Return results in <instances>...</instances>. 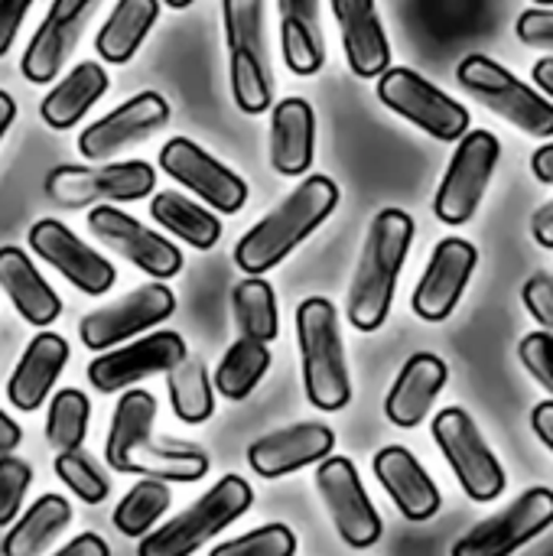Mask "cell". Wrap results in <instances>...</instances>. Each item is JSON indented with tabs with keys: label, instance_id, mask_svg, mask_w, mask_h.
<instances>
[{
	"label": "cell",
	"instance_id": "cell-54",
	"mask_svg": "<svg viewBox=\"0 0 553 556\" xmlns=\"http://www.w3.org/2000/svg\"><path fill=\"white\" fill-rule=\"evenodd\" d=\"M166 7H173V10H186V7H192L196 0H163Z\"/></svg>",
	"mask_w": 553,
	"mask_h": 556
},
{
	"label": "cell",
	"instance_id": "cell-5",
	"mask_svg": "<svg viewBox=\"0 0 553 556\" xmlns=\"http://www.w3.org/2000/svg\"><path fill=\"white\" fill-rule=\"evenodd\" d=\"M231 98L244 114H264L274 104V78L264 42V0H222Z\"/></svg>",
	"mask_w": 553,
	"mask_h": 556
},
{
	"label": "cell",
	"instance_id": "cell-21",
	"mask_svg": "<svg viewBox=\"0 0 553 556\" xmlns=\"http://www.w3.org/2000/svg\"><path fill=\"white\" fill-rule=\"evenodd\" d=\"M95 3L98 0H52L46 20L39 23V29L33 33V39L20 59V72L26 81L49 85L55 78V72L65 65L68 52L75 49L78 33Z\"/></svg>",
	"mask_w": 553,
	"mask_h": 556
},
{
	"label": "cell",
	"instance_id": "cell-17",
	"mask_svg": "<svg viewBox=\"0 0 553 556\" xmlns=\"http://www.w3.org/2000/svg\"><path fill=\"white\" fill-rule=\"evenodd\" d=\"M26 241H29L36 257H42L75 290H81L88 296H104L114 287V280H117L114 264L104 254H98L91 244H85L68 225H62L55 218H39L29 228Z\"/></svg>",
	"mask_w": 553,
	"mask_h": 556
},
{
	"label": "cell",
	"instance_id": "cell-31",
	"mask_svg": "<svg viewBox=\"0 0 553 556\" xmlns=\"http://www.w3.org/2000/svg\"><path fill=\"white\" fill-rule=\"evenodd\" d=\"M160 16V0H117L95 36V49L108 65H124L143 46Z\"/></svg>",
	"mask_w": 553,
	"mask_h": 556
},
{
	"label": "cell",
	"instance_id": "cell-9",
	"mask_svg": "<svg viewBox=\"0 0 553 556\" xmlns=\"http://www.w3.org/2000/svg\"><path fill=\"white\" fill-rule=\"evenodd\" d=\"M378 98L437 140H460L469 130V111L414 68H385L378 75Z\"/></svg>",
	"mask_w": 553,
	"mask_h": 556
},
{
	"label": "cell",
	"instance_id": "cell-30",
	"mask_svg": "<svg viewBox=\"0 0 553 556\" xmlns=\"http://www.w3.org/2000/svg\"><path fill=\"white\" fill-rule=\"evenodd\" d=\"M153 420H156V397L140 388H127L111 414V427H108V440H104L108 469L127 472L130 456L150 440Z\"/></svg>",
	"mask_w": 553,
	"mask_h": 556
},
{
	"label": "cell",
	"instance_id": "cell-46",
	"mask_svg": "<svg viewBox=\"0 0 553 556\" xmlns=\"http://www.w3.org/2000/svg\"><path fill=\"white\" fill-rule=\"evenodd\" d=\"M29 7H33V0H0V59L10 52Z\"/></svg>",
	"mask_w": 553,
	"mask_h": 556
},
{
	"label": "cell",
	"instance_id": "cell-6",
	"mask_svg": "<svg viewBox=\"0 0 553 556\" xmlns=\"http://www.w3.org/2000/svg\"><path fill=\"white\" fill-rule=\"evenodd\" d=\"M153 186H156V169L147 160L104 163V166L62 163L46 176V195L62 208L137 202L147 199Z\"/></svg>",
	"mask_w": 553,
	"mask_h": 556
},
{
	"label": "cell",
	"instance_id": "cell-38",
	"mask_svg": "<svg viewBox=\"0 0 553 556\" xmlns=\"http://www.w3.org/2000/svg\"><path fill=\"white\" fill-rule=\"evenodd\" d=\"M169 489L160 479H140L114 508V528L124 538H143L156 528V521L169 511Z\"/></svg>",
	"mask_w": 553,
	"mask_h": 556
},
{
	"label": "cell",
	"instance_id": "cell-43",
	"mask_svg": "<svg viewBox=\"0 0 553 556\" xmlns=\"http://www.w3.org/2000/svg\"><path fill=\"white\" fill-rule=\"evenodd\" d=\"M518 355H521V365L528 368V375L553 394V336L548 332H531L521 339L518 345Z\"/></svg>",
	"mask_w": 553,
	"mask_h": 556
},
{
	"label": "cell",
	"instance_id": "cell-36",
	"mask_svg": "<svg viewBox=\"0 0 553 556\" xmlns=\"http://www.w3.org/2000/svg\"><path fill=\"white\" fill-rule=\"evenodd\" d=\"M271 368V349L267 342H254V339H238L218 362L215 368V391L228 401H248L254 394V388L264 381Z\"/></svg>",
	"mask_w": 553,
	"mask_h": 556
},
{
	"label": "cell",
	"instance_id": "cell-37",
	"mask_svg": "<svg viewBox=\"0 0 553 556\" xmlns=\"http://www.w3.org/2000/svg\"><path fill=\"white\" fill-rule=\"evenodd\" d=\"M231 309H235V329L241 339H254V342H274L277 339V332H280L277 296L264 277L238 280L231 290Z\"/></svg>",
	"mask_w": 553,
	"mask_h": 556
},
{
	"label": "cell",
	"instance_id": "cell-35",
	"mask_svg": "<svg viewBox=\"0 0 553 556\" xmlns=\"http://www.w3.org/2000/svg\"><path fill=\"white\" fill-rule=\"evenodd\" d=\"M166 391H169L173 414L189 427H199L215 414L212 378H209V368L202 358L186 355L183 362H176L166 371Z\"/></svg>",
	"mask_w": 553,
	"mask_h": 556
},
{
	"label": "cell",
	"instance_id": "cell-47",
	"mask_svg": "<svg viewBox=\"0 0 553 556\" xmlns=\"http://www.w3.org/2000/svg\"><path fill=\"white\" fill-rule=\"evenodd\" d=\"M52 556H111V547L98 534H78L75 541H68L62 551H55Z\"/></svg>",
	"mask_w": 553,
	"mask_h": 556
},
{
	"label": "cell",
	"instance_id": "cell-33",
	"mask_svg": "<svg viewBox=\"0 0 553 556\" xmlns=\"http://www.w3.org/2000/svg\"><path fill=\"white\" fill-rule=\"evenodd\" d=\"M72 521V505L62 495H39L29 511L7 531L0 554L3 556H39Z\"/></svg>",
	"mask_w": 553,
	"mask_h": 556
},
{
	"label": "cell",
	"instance_id": "cell-42",
	"mask_svg": "<svg viewBox=\"0 0 553 556\" xmlns=\"http://www.w3.org/2000/svg\"><path fill=\"white\" fill-rule=\"evenodd\" d=\"M33 485V469L29 463L10 456H0V528H10L23 508V498Z\"/></svg>",
	"mask_w": 553,
	"mask_h": 556
},
{
	"label": "cell",
	"instance_id": "cell-10",
	"mask_svg": "<svg viewBox=\"0 0 553 556\" xmlns=\"http://www.w3.org/2000/svg\"><path fill=\"white\" fill-rule=\"evenodd\" d=\"M499 153L502 143L492 130H466L460 137V147L433 199V212L443 225H466L476 215L495 173Z\"/></svg>",
	"mask_w": 553,
	"mask_h": 556
},
{
	"label": "cell",
	"instance_id": "cell-40",
	"mask_svg": "<svg viewBox=\"0 0 553 556\" xmlns=\"http://www.w3.org/2000/svg\"><path fill=\"white\" fill-rule=\"evenodd\" d=\"M55 476L62 479V485L81 498L85 505H101L108 495H111V479L81 453V450H68V453H59L55 463H52Z\"/></svg>",
	"mask_w": 553,
	"mask_h": 556
},
{
	"label": "cell",
	"instance_id": "cell-27",
	"mask_svg": "<svg viewBox=\"0 0 553 556\" xmlns=\"http://www.w3.org/2000/svg\"><path fill=\"white\" fill-rule=\"evenodd\" d=\"M316 156V111L306 98H284L271 114V163L280 176H303Z\"/></svg>",
	"mask_w": 553,
	"mask_h": 556
},
{
	"label": "cell",
	"instance_id": "cell-7",
	"mask_svg": "<svg viewBox=\"0 0 553 556\" xmlns=\"http://www.w3.org/2000/svg\"><path fill=\"white\" fill-rule=\"evenodd\" d=\"M460 85L499 117L531 137H553V104L489 55H466L456 68Z\"/></svg>",
	"mask_w": 553,
	"mask_h": 556
},
{
	"label": "cell",
	"instance_id": "cell-32",
	"mask_svg": "<svg viewBox=\"0 0 553 556\" xmlns=\"http://www.w3.org/2000/svg\"><path fill=\"white\" fill-rule=\"evenodd\" d=\"M150 215L160 228H166L173 238L186 241L196 251H212L222 238V218L176 189L156 192L150 199Z\"/></svg>",
	"mask_w": 553,
	"mask_h": 556
},
{
	"label": "cell",
	"instance_id": "cell-45",
	"mask_svg": "<svg viewBox=\"0 0 553 556\" xmlns=\"http://www.w3.org/2000/svg\"><path fill=\"white\" fill-rule=\"evenodd\" d=\"M525 306L528 313L544 326V332L553 336V280L538 274L525 283Z\"/></svg>",
	"mask_w": 553,
	"mask_h": 556
},
{
	"label": "cell",
	"instance_id": "cell-18",
	"mask_svg": "<svg viewBox=\"0 0 553 556\" xmlns=\"http://www.w3.org/2000/svg\"><path fill=\"white\" fill-rule=\"evenodd\" d=\"M169 121V104L163 94L156 91H140L130 101L117 104L114 111H108L104 117H98L95 124H88L75 147L85 160L98 163V160H111L114 153H121L130 143H140L147 137H153L160 127H166Z\"/></svg>",
	"mask_w": 553,
	"mask_h": 556
},
{
	"label": "cell",
	"instance_id": "cell-2",
	"mask_svg": "<svg viewBox=\"0 0 553 556\" xmlns=\"http://www.w3.org/2000/svg\"><path fill=\"white\" fill-rule=\"evenodd\" d=\"M411 241H414V218L407 212L381 208L375 215L345 303V316L359 332H375L385 326Z\"/></svg>",
	"mask_w": 553,
	"mask_h": 556
},
{
	"label": "cell",
	"instance_id": "cell-14",
	"mask_svg": "<svg viewBox=\"0 0 553 556\" xmlns=\"http://www.w3.org/2000/svg\"><path fill=\"white\" fill-rule=\"evenodd\" d=\"M186 355H189V349L179 332H169V329L150 332L134 342H124L117 349L98 352V358H91V365H88V381L101 394H117L150 375H160V371L166 375Z\"/></svg>",
	"mask_w": 553,
	"mask_h": 556
},
{
	"label": "cell",
	"instance_id": "cell-49",
	"mask_svg": "<svg viewBox=\"0 0 553 556\" xmlns=\"http://www.w3.org/2000/svg\"><path fill=\"white\" fill-rule=\"evenodd\" d=\"M531 235L541 248H553V199L548 205H541L538 215L531 218Z\"/></svg>",
	"mask_w": 553,
	"mask_h": 556
},
{
	"label": "cell",
	"instance_id": "cell-24",
	"mask_svg": "<svg viewBox=\"0 0 553 556\" xmlns=\"http://www.w3.org/2000/svg\"><path fill=\"white\" fill-rule=\"evenodd\" d=\"M329 3L342 29V49L349 68L359 78H378L385 68H391V46L375 0H329Z\"/></svg>",
	"mask_w": 553,
	"mask_h": 556
},
{
	"label": "cell",
	"instance_id": "cell-4",
	"mask_svg": "<svg viewBox=\"0 0 553 556\" xmlns=\"http://www.w3.org/2000/svg\"><path fill=\"white\" fill-rule=\"evenodd\" d=\"M254 489L241 476H225L192 508L143 534L137 556H192L225 528H231L241 515H248Z\"/></svg>",
	"mask_w": 553,
	"mask_h": 556
},
{
	"label": "cell",
	"instance_id": "cell-26",
	"mask_svg": "<svg viewBox=\"0 0 553 556\" xmlns=\"http://www.w3.org/2000/svg\"><path fill=\"white\" fill-rule=\"evenodd\" d=\"M0 290L7 293L13 309L36 329L52 326L62 313L59 293L46 283L23 248H0Z\"/></svg>",
	"mask_w": 553,
	"mask_h": 556
},
{
	"label": "cell",
	"instance_id": "cell-44",
	"mask_svg": "<svg viewBox=\"0 0 553 556\" xmlns=\"http://www.w3.org/2000/svg\"><path fill=\"white\" fill-rule=\"evenodd\" d=\"M518 39L535 49H553V10L535 7L518 16Z\"/></svg>",
	"mask_w": 553,
	"mask_h": 556
},
{
	"label": "cell",
	"instance_id": "cell-20",
	"mask_svg": "<svg viewBox=\"0 0 553 556\" xmlns=\"http://www.w3.org/2000/svg\"><path fill=\"white\" fill-rule=\"evenodd\" d=\"M336 450V433L326 424H293L248 446V466L261 479H284L323 463Z\"/></svg>",
	"mask_w": 553,
	"mask_h": 556
},
{
	"label": "cell",
	"instance_id": "cell-11",
	"mask_svg": "<svg viewBox=\"0 0 553 556\" xmlns=\"http://www.w3.org/2000/svg\"><path fill=\"white\" fill-rule=\"evenodd\" d=\"M316 492L339 531V538L352 551H368L381 541V515L375 511L362 476L352 459L345 456H326L316 463Z\"/></svg>",
	"mask_w": 553,
	"mask_h": 556
},
{
	"label": "cell",
	"instance_id": "cell-22",
	"mask_svg": "<svg viewBox=\"0 0 553 556\" xmlns=\"http://www.w3.org/2000/svg\"><path fill=\"white\" fill-rule=\"evenodd\" d=\"M372 469H375L381 489L391 495L394 508L407 521H430L440 511V489L411 450L385 446V450H378Z\"/></svg>",
	"mask_w": 553,
	"mask_h": 556
},
{
	"label": "cell",
	"instance_id": "cell-51",
	"mask_svg": "<svg viewBox=\"0 0 553 556\" xmlns=\"http://www.w3.org/2000/svg\"><path fill=\"white\" fill-rule=\"evenodd\" d=\"M531 173L541 179V182H553V143L548 147H541V150H535V156H531Z\"/></svg>",
	"mask_w": 553,
	"mask_h": 556
},
{
	"label": "cell",
	"instance_id": "cell-48",
	"mask_svg": "<svg viewBox=\"0 0 553 556\" xmlns=\"http://www.w3.org/2000/svg\"><path fill=\"white\" fill-rule=\"evenodd\" d=\"M531 427H535L538 440L553 453V401H544L531 410Z\"/></svg>",
	"mask_w": 553,
	"mask_h": 556
},
{
	"label": "cell",
	"instance_id": "cell-50",
	"mask_svg": "<svg viewBox=\"0 0 553 556\" xmlns=\"http://www.w3.org/2000/svg\"><path fill=\"white\" fill-rule=\"evenodd\" d=\"M20 440H23L20 424H16V420H10V417L0 410V456H10V453L20 446Z\"/></svg>",
	"mask_w": 553,
	"mask_h": 556
},
{
	"label": "cell",
	"instance_id": "cell-19",
	"mask_svg": "<svg viewBox=\"0 0 553 556\" xmlns=\"http://www.w3.org/2000/svg\"><path fill=\"white\" fill-rule=\"evenodd\" d=\"M476 264H479V251L469 241L443 238L433 248V257L414 290V300H411L414 313L424 323H443L456 309Z\"/></svg>",
	"mask_w": 553,
	"mask_h": 556
},
{
	"label": "cell",
	"instance_id": "cell-1",
	"mask_svg": "<svg viewBox=\"0 0 553 556\" xmlns=\"http://www.w3.org/2000/svg\"><path fill=\"white\" fill-rule=\"evenodd\" d=\"M339 205V186L329 176H306L271 215L248 228L235 244V264L248 277H264L284 264Z\"/></svg>",
	"mask_w": 553,
	"mask_h": 556
},
{
	"label": "cell",
	"instance_id": "cell-53",
	"mask_svg": "<svg viewBox=\"0 0 553 556\" xmlns=\"http://www.w3.org/2000/svg\"><path fill=\"white\" fill-rule=\"evenodd\" d=\"M13 117H16V101L0 88V140H3V134L10 130Z\"/></svg>",
	"mask_w": 553,
	"mask_h": 556
},
{
	"label": "cell",
	"instance_id": "cell-16",
	"mask_svg": "<svg viewBox=\"0 0 553 556\" xmlns=\"http://www.w3.org/2000/svg\"><path fill=\"white\" fill-rule=\"evenodd\" d=\"M553 525L551 489H528L495 518L476 525L463 541H456L453 556H512L528 541Z\"/></svg>",
	"mask_w": 553,
	"mask_h": 556
},
{
	"label": "cell",
	"instance_id": "cell-34",
	"mask_svg": "<svg viewBox=\"0 0 553 556\" xmlns=\"http://www.w3.org/2000/svg\"><path fill=\"white\" fill-rule=\"evenodd\" d=\"M209 456L192 446V443H176V440H147L127 463L130 476L143 479H160V482H199L209 476Z\"/></svg>",
	"mask_w": 553,
	"mask_h": 556
},
{
	"label": "cell",
	"instance_id": "cell-12",
	"mask_svg": "<svg viewBox=\"0 0 553 556\" xmlns=\"http://www.w3.org/2000/svg\"><path fill=\"white\" fill-rule=\"evenodd\" d=\"M176 313V296L163 280L143 283L137 290H130L124 300L95 309L88 316H81L78 323V339L85 349L91 352H108L114 345H124L137 336H143L147 329L160 326L163 319H169Z\"/></svg>",
	"mask_w": 553,
	"mask_h": 556
},
{
	"label": "cell",
	"instance_id": "cell-13",
	"mask_svg": "<svg viewBox=\"0 0 553 556\" xmlns=\"http://www.w3.org/2000/svg\"><path fill=\"white\" fill-rule=\"evenodd\" d=\"M160 169L222 215H235L248 202V182L186 137H173L160 147Z\"/></svg>",
	"mask_w": 553,
	"mask_h": 556
},
{
	"label": "cell",
	"instance_id": "cell-8",
	"mask_svg": "<svg viewBox=\"0 0 553 556\" xmlns=\"http://www.w3.org/2000/svg\"><path fill=\"white\" fill-rule=\"evenodd\" d=\"M433 440L473 502L486 505L505 492L502 463L495 459L476 420L463 407H447L433 417Z\"/></svg>",
	"mask_w": 553,
	"mask_h": 556
},
{
	"label": "cell",
	"instance_id": "cell-25",
	"mask_svg": "<svg viewBox=\"0 0 553 556\" xmlns=\"http://www.w3.org/2000/svg\"><path fill=\"white\" fill-rule=\"evenodd\" d=\"M447 378H450V371H447L443 358H437L430 352L411 355L385 397V417L401 430L420 427L427 420L433 401L440 397Z\"/></svg>",
	"mask_w": 553,
	"mask_h": 556
},
{
	"label": "cell",
	"instance_id": "cell-28",
	"mask_svg": "<svg viewBox=\"0 0 553 556\" xmlns=\"http://www.w3.org/2000/svg\"><path fill=\"white\" fill-rule=\"evenodd\" d=\"M280 49L293 75H316L326 65V39L319 26V0H277Z\"/></svg>",
	"mask_w": 553,
	"mask_h": 556
},
{
	"label": "cell",
	"instance_id": "cell-55",
	"mask_svg": "<svg viewBox=\"0 0 553 556\" xmlns=\"http://www.w3.org/2000/svg\"><path fill=\"white\" fill-rule=\"evenodd\" d=\"M535 3H541V7H551L553 0H535Z\"/></svg>",
	"mask_w": 553,
	"mask_h": 556
},
{
	"label": "cell",
	"instance_id": "cell-29",
	"mask_svg": "<svg viewBox=\"0 0 553 556\" xmlns=\"http://www.w3.org/2000/svg\"><path fill=\"white\" fill-rule=\"evenodd\" d=\"M111 78L104 72V65L98 62H78L39 104V114L42 121L52 127V130H68L75 127L98 101L101 94L108 91Z\"/></svg>",
	"mask_w": 553,
	"mask_h": 556
},
{
	"label": "cell",
	"instance_id": "cell-15",
	"mask_svg": "<svg viewBox=\"0 0 553 556\" xmlns=\"http://www.w3.org/2000/svg\"><path fill=\"white\" fill-rule=\"evenodd\" d=\"M88 231L101 244H108L114 254L130 261L137 270L150 274L153 280H169V277H176L183 270V251L173 241L150 231L134 215H127L124 208H114V205L91 208Z\"/></svg>",
	"mask_w": 553,
	"mask_h": 556
},
{
	"label": "cell",
	"instance_id": "cell-23",
	"mask_svg": "<svg viewBox=\"0 0 553 556\" xmlns=\"http://www.w3.org/2000/svg\"><path fill=\"white\" fill-rule=\"evenodd\" d=\"M65 365H68V342L62 336L55 332L33 336L7 381V401L23 414L39 410L46 397L52 394Z\"/></svg>",
	"mask_w": 553,
	"mask_h": 556
},
{
	"label": "cell",
	"instance_id": "cell-52",
	"mask_svg": "<svg viewBox=\"0 0 553 556\" xmlns=\"http://www.w3.org/2000/svg\"><path fill=\"white\" fill-rule=\"evenodd\" d=\"M535 81H538L541 91H548L553 98V59H538V65H535Z\"/></svg>",
	"mask_w": 553,
	"mask_h": 556
},
{
	"label": "cell",
	"instance_id": "cell-39",
	"mask_svg": "<svg viewBox=\"0 0 553 556\" xmlns=\"http://www.w3.org/2000/svg\"><path fill=\"white\" fill-rule=\"evenodd\" d=\"M88 420H91V404L81 391H75V388L55 391V397L49 401V414H46L49 446L55 453L81 450V443L88 437Z\"/></svg>",
	"mask_w": 553,
	"mask_h": 556
},
{
	"label": "cell",
	"instance_id": "cell-3",
	"mask_svg": "<svg viewBox=\"0 0 553 556\" xmlns=\"http://www.w3.org/2000/svg\"><path fill=\"white\" fill-rule=\"evenodd\" d=\"M297 342H300L306 401L323 414H336L349 407L352 378L345 365L339 313L329 300L310 296L297 306Z\"/></svg>",
	"mask_w": 553,
	"mask_h": 556
},
{
	"label": "cell",
	"instance_id": "cell-41",
	"mask_svg": "<svg viewBox=\"0 0 553 556\" xmlns=\"http://www.w3.org/2000/svg\"><path fill=\"white\" fill-rule=\"evenodd\" d=\"M297 534L287 525H264L235 541L212 547L209 556H297Z\"/></svg>",
	"mask_w": 553,
	"mask_h": 556
}]
</instances>
